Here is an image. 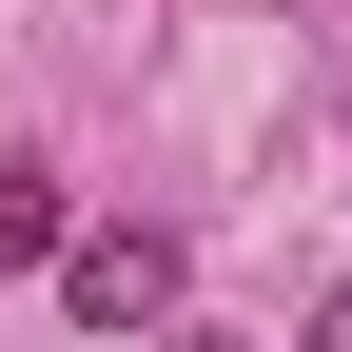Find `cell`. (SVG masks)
Returning a JSON list of instances; mask_svg holds the SVG:
<instances>
[{
    "label": "cell",
    "mask_w": 352,
    "mask_h": 352,
    "mask_svg": "<svg viewBox=\"0 0 352 352\" xmlns=\"http://www.w3.org/2000/svg\"><path fill=\"white\" fill-rule=\"evenodd\" d=\"M59 314L78 333H176V235L157 215H78L59 235Z\"/></svg>",
    "instance_id": "1"
},
{
    "label": "cell",
    "mask_w": 352,
    "mask_h": 352,
    "mask_svg": "<svg viewBox=\"0 0 352 352\" xmlns=\"http://www.w3.org/2000/svg\"><path fill=\"white\" fill-rule=\"evenodd\" d=\"M59 235H78V196L39 157H0V274H59Z\"/></svg>",
    "instance_id": "2"
},
{
    "label": "cell",
    "mask_w": 352,
    "mask_h": 352,
    "mask_svg": "<svg viewBox=\"0 0 352 352\" xmlns=\"http://www.w3.org/2000/svg\"><path fill=\"white\" fill-rule=\"evenodd\" d=\"M314 352H352V274H333V314H314Z\"/></svg>",
    "instance_id": "3"
}]
</instances>
